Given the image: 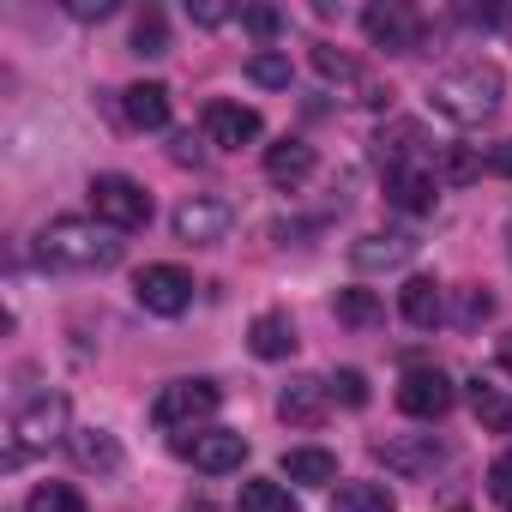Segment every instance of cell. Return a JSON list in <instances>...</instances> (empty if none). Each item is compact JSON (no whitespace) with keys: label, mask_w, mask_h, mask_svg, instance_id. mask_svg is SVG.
<instances>
[{"label":"cell","mask_w":512,"mask_h":512,"mask_svg":"<svg viewBox=\"0 0 512 512\" xmlns=\"http://www.w3.org/2000/svg\"><path fill=\"white\" fill-rule=\"evenodd\" d=\"M314 67H320V79H332V85H356V91H368L362 67H356L344 49H332V43H320V49H314Z\"/></svg>","instance_id":"obj_28"},{"label":"cell","mask_w":512,"mask_h":512,"mask_svg":"<svg viewBox=\"0 0 512 512\" xmlns=\"http://www.w3.org/2000/svg\"><path fill=\"white\" fill-rule=\"evenodd\" d=\"M470 416L488 428V434H512V398L500 392V386H488V380H470Z\"/></svg>","instance_id":"obj_23"},{"label":"cell","mask_w":512,"mask_h":512,"mask_svg":"<svg viewBox=\"0 0 512 512\" xmlns=\"http://www.w3.org/2000/svg\"><path fill=\"white\" fill-rule=\"evenodd\" d=\"M241 25H247L253 37H260V43H272V37L284 31V19H278L272 7H241Z\"/></svg>","instance_id":"obj_35"},{"label":"cell","mask_w":512,"mask_h":512,"mask_svg":"<svg viewBox=\"0 0 512 512\" xmlns=\"http://www.w3.org/2000/svg\"><path fill=\"white\" fill-rule=\"evenodd\" d=\"M67 13H73V19H109V13H115V0H73Z\"/></svg>","instance_id":"obj_38"},{"label":"cell","mask_w":512,"mask_h":512,"mask_svg":"<svg viewBox=\"0 0 512 512\" xmlns=\"http://www.w3.org/2000/svg\"><path fill=\"white\" fill-rule=\"evenodd\" d=\"M247 344H253V356H260V362H284L296 350V320L290 314H260V320L247 326Z\"/></svg>","instance_id":"obj_18"},{"label":"cell","mask_w":512,"mask_h":512,"mask_svg":"<svg viewBox=\"0 0 512 512\" xmlns=\"http://www.w3.org/2000/svg\"><path fill=\"white\" fill-rule=\"evenodd\" d=\"M506 235H512V229H506Z\"/></svg>","instance_id":"obj_42"},{"label":"cell","mask_w":512,"mask_h":512,"mask_svg":"<svg viewBox=\"0 0 512 512\" xmlns=\"http://www.w3.org/2000/svg\"><path fill=\"white\" fill-rule=\"evenodd\" d=\"M434 187H440V181H434V169H422V163H416V169H386V199H392L398 211H410V217L434 211V199H440Z\"/></svg>","instance_id":"obj_15"},{"label":"cell","mask_w":512,"mask_h":512,"mask_svg":"<svg viewBox=\"0 0 512 512\" xmlns=\"http://www.w3.org/2000/svg\"><path fill=\"white\" fill-rule=\"evenodd\" d=\"M482 169H488V175H506V181H512V139H500V145H488V157H482Z\"/></svg>","instance_id":"obj_36"},{"label":"cell","mask_w":512,"mask_h":512,"mask_svg":"<svg viewBox=\"0 0 512 512\" xmlns=\"http://www.w3.org/2000/svg\"><path fill=\"white\" fill-rule=\"evenodd\" d=\"M332 512H398V500L386 482H338Z\"/></svg>","instance_id":"obj_24"},{"label":"cell","mask_w":512,"mask_h":512,"mask_svg":"<svg viewBox=\"0 0 512 512\" xmlns=\"http://www.w3.org/2000/svg\"><path fill=\"white\" fill-rule=\"evenodd\" d=\"M482 25H494V31H506L512 37V7H488V13H476Z\"/></svg>","instance_id":"obj_39"},{"label":"cell","mask_w":512,"mask_h":512,"mask_svg":"<svg viewBox=\"0 0 512 512\" xmlns=\"http://www.w3.org/2000/svg\"><path fill=\"white\" fill-rule=\"evenodd\" d=\"M235 512H296V494L284 482H241Z\"/></svg>","instance_id":"obj_25"},{"label":"cell","mask_w":512,"mask_h":512,"mask_svg":"<svg viewBox=\"0 0 512 512\" xmlns=\"http://www.w3.org/2000/svg\"><path fill=\"white\" fill-rule=\"evenodd\" d=\"M121 109L139 133H163L169 127V91L163 85H127L121 91Z\"/></svg>","instance_id":"obj_19"},{"label":"cell","mask_w":512,"mask_h":512,"mask_svg":"<svg viewBox=\"0 0 512 512\" xmlns=\"http://www.w3.org/2000/svg\"><path fill=\"white\" fill-rule=\"evenodd\" d=\"M187 19H193V25H223L229 7H217V0H199V7H193V0H187Z\"/></svg>","instance_id":"obj_37"},{"label":"cell","mask_w":512,"mask_h":512,"mask_svg":"<svg viewBox=\"0 0 512 512\" xmlns=\"http://www.w3.org/2000/svg\"><path fill=\"white\" fill-rule=\"evenodd\" d=\"M91 211H97L103 229L133 235V229L151 223V193H145L133 175H97V181H91Z\"/></svg>","instance_id":"obj_3"},{"label":"cell","mask_w":512,"mask_h":512,"mask_svg":"<svg viewBox=\"0 0 512 512\" xmlns=\"http://www.w3.org/2000/svg\"><path fill=\"white\" fill-rule=\"evenodd\" d=\"M229 223H235V211H229L223 199H211V193H193V199L175 211V235H181V241H193V247L223 241V235H229Z\"/></svg>","instance_id":"obj_12"},{"label":"cell","mask_w":512,"mask_h":512,"mask_svg":"<svg viewBox=\"0 0 512 512\" xmlns=\"http://www.w3.org/2000/svg\"><path fill=\"white\" fill-rule=\"evenodd\" d=\"M308 175H314V145L284 139V145H272V151H266V181H272V187H290V193H296Z\"/></svg>","instance_id":"obj_17"},{"label":"cell","mask_w":512,"mask_h":512,"mask_svg":"<svg viewBox=\"0 0 512 512\" xmlns=\"http://www.w3.org/2000/svg\"><path fill=\"white\" fill-rule=\"evenodd\" d=\"M175 452H181L193 470H205V476H223V470H241V458H247V440H241L235 428H199L193 440H175Z\"/></svg>","instance_id":"obj_9"},{"label":"cell","mask_w":512,"mask_h":512,"mask_svg":"<svg viewBox=\"0 0 512 512\" xmlns=\"http://www.w3.org/2000/svg\"><path fill=\"white\" fill-rule=\"evenodd\" d=\"M362 31H368V43L386 49V55H416L422 37H428V25H422L410 7H398V0H380V7H368V13H362Z\"/></svg>","instance_id":"obj_6"},{"label":"cell","mask_w":512,"mask_h":512,"mask_svg":"<svg viewBox=\"0 0 512 512\" xmlns=\"http://www.w3.org/2000/svg\"><path fill=\"white\" fill-rule=\"evenodd\" d=\"M67 446H73V458L85 464V470H121V440L109 434V428H73L67 434Z\"/></svg>","instance_id":"obj_20"},{"label":"cell","mask_w":512,"mask_h":512,"mask_svg":"<svg viewBox=\"0 0 512 512\" xmlns=\"http://www.w3.org/2000/svg\"><path fill=\"white\" fill-rule=\"evenodd\" d=\"M175 163H199V145H193V133H181V139H175Z\"/></svg>","instance_id":"obj_40"},{"label":"cell","mask_w":512,"mask_h":512,"mask_svg":"<svg viewBox=\"0 0 512 512\" xmlns=\"http://www.w3.org/2000/svg\"><path fill=\"white\" fill-rule=\"evenodd\" d=\"M247 79H253V85H266V91H284V85H290V55L260 49V55L247 61Z\"/></svg>","instance_id":"obj_31"},{"label":"cell","mask_w":512,"mask_h":512,"mask_svg":"<svg viewBox=\"0 0 512 512\" xmlns=\"http://www.w3.org/2000/svg\"><path fill=\"white\" fill-rule=\"evenodd\" d=\"M488 314H494V296H488V290H464V296H458V314H452V320H458V326L470 332V326H482Z\"/></svg>","instance_id":"obj_33"},{"label":"cell","mask_w":512,"mask_h":512,"mask_svg":"<svg viewBox=\"0 0 512 512\" xmlns=\"http://www.w3.org/2000/svg\"><path fill=\"white\" fill-rule=\"evenodd\" d=\"M284 476L308 482V488H326V482H338V458L326 446H296V452H284Z\"/></svg>","instance_id":"obj_22"},{"label":"cell","mask_w":512,"mask_h":512,"mask_svg":"<svg viewBox=\"0 0 512 512\" xmlns=\"http://www.w3.org/2000/svg\"><path fill=\"white\" fill-rule=\"evenodd\" d=\"M133 296H139L145 314L175 320V314L193 308V272H181V266H145V272L133 278Z\"/></svg>","instance_id":"obj_7"},{"label":"cell","mask_w":512,"mask_h":512,"mask_svg":"<svg viewBox=\"0 0 512 512\" xmlns=\"http://www.w3.org/2000/svg\"><path fill=\"white\" fill-rule=\"evenodd\" d=\"M452 380L440 374V368H410L404 374V386H398V410L404 416H416V422H440L446 410H452Z\"/></svg>","instance_id":"obj_10"},{"label":"cell","mask_w":512,"mask_h":512,"mask_svg":"<svg viewBox=\"0 0 512 512\" xmlns=\"http://www.w3.org/2000/svg\"><path fill=\"white\" fill-rule=\"evenodd\" d=\"M398 308H404V320H410V326H440L446 296H440V284H434V278H410V284L398 290Z\"/></svg>","instance_id":"obj_21"},{"label":"cell","mask_w":512,"mask_h":512,"mask_svg":"<svg viewBox=\"0 0 512 512\" xmlns=\"http://www.w3.org/2000/svg\"><path fill=\"white\" fill-rule=\"evenodd\" d=\"M380 314H386V308H380L374 290H338V320H344V326L362 332V326H380Z\"/></svg>","instance_id":"obj_29"},{"label":"cell","mask_w":512,"mask_h":512,"mask_svg":"<svg viewBox=\"0 0 512 512\" xmlns=\"http://www.w3.org/2000/svg\"><path fill=\"white\" fill-rule=\"evenodd\" d=\"M500 368H506V374H512V332H506V338H500Z\"/></svg>","instance_id":"obj_41"},{"label":"cell","mask_w":512,"mask_h":512,"mask_svg":"<svg viewBox=\"0 0 512 512\" xmlns=\"http://www.w3.org/2000/svg\"><path fill=\"white\" fill-rule=\"evenodd\" d=\"M374 157H380L386 169H416V163L428 157V133H422L416 121H386L380 139H374Z\"/></svg>","instance_id":"obj_14"},{"label":"cell","mask_w":512,"mask_h":512,"mask_svg":"<svg viewBox=\"0 0 512 512\" xmlns=\"http://www.w3.org/2000/svg\"><path fill=\"white\" fill-rule=\"evenodd\" d=\"M37 260L49 272H109L121 260V235L97 217H55L37 235Z\"/></svg>","instance_id":"obj_1"},{"label":"cell","mask_w":512,"mask_h":512,"mask_svg":"<svg viewBox=\"0 0 512 512\" xmlns=\"http://www.w3.org/2000/svg\"><path fill=\"white\" fill-rule=\"evenodd\" d=\"M260 109H247V103H205V145L217 151H241L260 139Z\"/></svg>","instance_id":"obj_11"},{"label":"cell","mask_w":512,"mask_h":512,"mask_svg":"<svg viewBox=\"0 0 512 512\" xmlns=\"http://www.w3.org/2000/svg\"><path fill=\"white\" fill-rule=\"evenodd\" d=\"M25 512H85V494L73 482H37L31 500H25Z\"/></svg>","instance_id":"obj_27"},{"label":"cell","mask_w":512,"mask_h":512,"mask_svg":"<svg viewBox=\"0 0 512 512\" xmlns=\"http://www.w3.org/2000/svg\"><path fill=\"white\" fill-rule=\"evenodd\" d=\"M326 392H332L338 404H350V410H362V404H368V374H362V368H338V374L326 380Z\"/></svg>","instance_id":"obj_32"},{"label":"cell","mask_w":512,"mask_h":512,"mask_svg":"<svg viewBox=\"0 0 512 512\" xmlns=\"http://www.w3.org/2000/svg\"><path fill=\"white\" fill-rule=\"evenodd\" d=\"M410 253H416V235L386 229V235H362L350 247V266L356 272H398V266H410Z\"/></svg>","instance_id":"obj_13"},{"label":"cell","mask_w":512,"mask_h":512,"mask_svg":"<svg viewBox=\"0 0 512 512\" xmlns=\"http://www.w3.org/2000/svg\"><path fill=\"white\" fill-rule=\"evenodd\" d=\"M488 494H494V506L512 512V452H500V458L488 464Z\"/></svg>","instance_id":"obj_34"},{"label":"cell","mask_w":512,"mask_h":512,"mask_svg":"<svg viewBox=\"0 0 512 512\" xmlns=\"http://www.w3.org/2000/svg\"><path fill=\"white\" fill-rule=\"evenodd\" d=\"M326 386L320 380H290L284 392H278V416L290 422V428H320L326 422Z\"/></svg>","instance_id":"obj_16"},{"label":"cell","mask_w":512,"mask_h":512,"mask_svg":"<svg viewBox=\"0 0 512 512\" xmlns=\"http://www.w3.org/2000/svg\"><path fill=\"white\" fill-rule=\"evenodd\" d=\"M476 175H482V157L464 151V145H446V151L434 157V181H446V187H464V181H476Z\"/></svg>","instance_id":"obj_26"},{"label":"cell","mask_w":512,"mask_h":512,"mask_svg":"<svg viewBox=\"0 0 512 512\" xmlns=\"http://www.w3.org/2000/svg\"><path fill=\"white\" fill-rule=\"evenodd\" d=\"M500 97H506V79L488 61H458V67H446L434 79V109L446 121H458V127H482L500 109Z\"/></svg>","instance_id":"obj_2"},{"label":"cell","mask_w":512,"mask_h":512,"mask_svg":"<svg viewBox=\"0 0 512 512\" xmlns=\"http://www.w3.org/2000/svg\"><path fill=\"white\" fill-rule=\"evenodd\" d=\"M374 458H380L386 470L422 482V476H434V470L446 464V446H440L434 434H392V440H374Z\"/></svg>","instance_id":"obj_8"},{"label":"cell","mask_w":512,"mask_h":512,"mask_svg":"<svg viewBox=\"0 0 512 512\" xmlns=\"http://www.w3.org/2000/svg\"><path fill=\"white\" fill-rule=\"evenodd\" d=\"M217 404H223V392H217L211 380H175V386L157 392L151 422H157V428H193V422H205Z\"/></svg>","instance_id":"obj_5"},{"label":"cell","mask_w":512,"mask_h":512,"mask_svg":"<svg viewBox=\"0 0 512 512\" xmlns=\"http://www.w3.org/2000/svg\"><path fill=\"white\" fill-rule=\"evenodd\" d=\"M55 440H67V398L43 392V398H31L13 416V452H7V464H19L25 452H49Z\"/></svg>","instance_id":"obj_4"},{"label":"cell","mask_w":512,"mask_h":512,"mask_svg":"<svg viewBox=\"0 0 512 512\" xmlns=\"http://www.w3.org/2000/svg\"><path fill=\"white\" fill-rule=\"evenodd\" d=\"M133 55H169V25H163L157 7L139 13V25H133Z\"/></svg>","instance_id":"obj_30"}]
</instances>
